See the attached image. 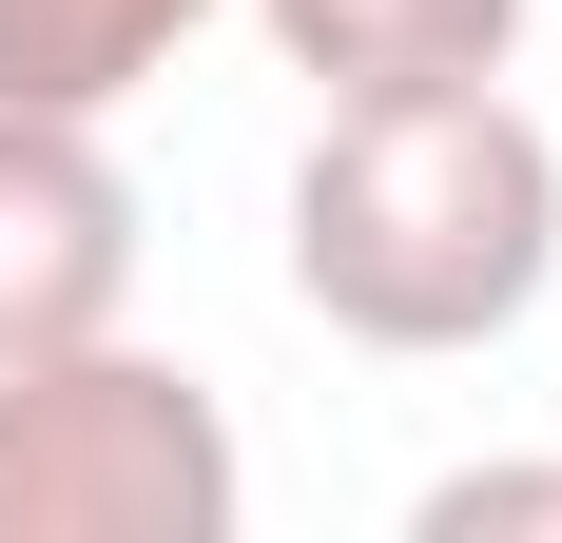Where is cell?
<instances>
[{
  "mask_svg": "<svg viewBox=\"0 0 562 543\" xmlns=\"http://www.w3.org/2000/svg\"><path fill=\"white\" fill-rule=\"evenodd\" d=\"M427 543H562V466H447Z\"/></svg>",
  "mask_w": 562,
  "mask_h": 543,
  "instance_id": "6",
  "label": "cell"
},
{
  "mask_svg": "<svg viewBox=\"0 0 562 543\" xmlns=\"http://www.w3.org/2000/svg\"><path fill=\"white\" fill-rule=\"evenodd\" d=\"M116 311H136V175L98 156V117H0V369Z\"/></svg>",
  "mask_w": 562,
  "mask_h": 543,
  "instance_id": "3",
  "label": "cell"
},
{
  "mask_svg": "<svg viewBox=\"0 0 562 543\" xmlns=\"http://www.w3.org/2000/svg\"><path fill=\"white\" fill-rule=\"evenodd\" d=\"M214 0H0V117H116Z\"/></svg>",
  "mask_w": 562,
  "mask_h": 543,
  "instance_id": "5",
  "label": "cell"
},
{
  "mask_svg": "<svg viewBox=\"0 0 562 543\" xmlns=\"http://www.w3.org/2000/svg\"><path fill=\"white\" fill-rule=\"evenodd\" d=\"M291 291L349 350H505L562 291V136L505 78L330 98V136L291 175Z\"/></svg>",
  "mask_w": 562,
  "mask_h": 543,
  "instance_id": "1",
  "label": "cell"
},
{
  "mask_svg": "<svg viewBox=\"0 0 562 543\" xmlns=\"http://www.w3.org/2000/svg\"><path fill=\"white\" fill-rule=\"evenodd\" d=\"M252 466H233V408L156 350H40L0 369V543H233Z\"/></svg>",
  "mask_w": 562,
  "mask_h": 543,
  "instance_id": "2",
  "label": "cell"
},
{
  "mask_svg": "<svg viewBox=\"0 0 562 543\" xmlns=\"http://www.w3.org/2000/svg\"><path fill=\"white\" fill-rule=\"evenodd\" d=\"M311 98H407V78H505L524 0H252Z\"/></svg>",
  "mask_w": 562,
  "mask_h": 543,
  "instance_id": "4",
  "label": "cell"
}]
</instances>
